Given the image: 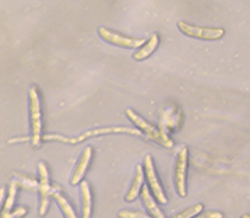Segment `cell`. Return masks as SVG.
Masks as SVG:
<instances>
[{"label": "cell", "instance_id": "cell-14", "mask_svg": "<svg viewBox=\"0 0 250 218\" xmlns=\"http://www.w3.org/2000/svg\"><path fill=\"white\" fill-rule=\"evenodd\" d=\"M141 203L143 206L147 208V211L150 213V216L152 218H165L164 213L161 211V208L157 206L155 203V198L152 196V193L150 192L148 186H143V190H141Z\"/></svg>", "mask_w": 250, "mask_h": 218}, {"label": "cell", "instance_id": "cell-8", "mask_svg": "<svg viewBox=\"0 0 250 218\" xmlns=\"http://www.w3.org/2000/svg\"><path fill=\"white\" fill-rule=\"evenodd\" d=\"M97 32H98V35L102 41L108 42L110 45L119 46V48H125V49H139L146 44L143 38L127 37V35H123L120 32L109 30L106 27H100Z\"/></svg>", "mask_w": 250, "mask_h": 218}, {"label": "cell", "instance_id": "cell-19", "mask_svg": "<svg viewBox=\"0 0 250 218\" xmlns=\"http://www.w3.org/2000/svg\"><path fill=\"white\" fill-rule=\"evenodd\" d=\"M28 213V208L22 207V206H19V207L13 208L9 213H4L1 214V218H22L25 214Z\"/></svg>", "mask_w": 250, "mask_h": 218}, {"label": "cell", "instance_id": "cell-10", "mask_svg": "<svg viewBox=\"0 0 250 218\" xmlns=\"http://www.w3.org/2000/svg\"><path fill=\"white\" fill-rule=\"evenodd\" d=\"M91 161H92V147L87 146V147L83 149L80 157H79V161H77L76 167L73 169V174H71L70 178L71 186L80 185L81 182H83L84 176L87 175V171L90 169Z\"/></svg>", "mask_w": 250, "mask_h": 218}, {"label": "cell", "instance_id": "cell-2", "mask_svg": "<svg viewBox=\"0 0 250 218\" xmlns=\"http://www.w3.org/2000/svg\"><path fill=\"white\" fill-rule=\"evenodd\" d=\"M125 113H126V118L134 125L136 129L140 130V133L144 137H147V139L158 143L160 146L165 147V149H172L173 147V140L169 139V136L167 133H164L162 130H160V128L154 126L148 120L144 119L137 112H134L133 109L129 108L126 109Z\"/></svg>", "mask_w": 250, "mask_h": 218}, {"label": "cell", "instance_id": "cell-21", "mask_svg": "<svg viewBox=\"0 0 250 218\" xmlns=\"http://www.w3.org/2000/svg\"><path fill=\"white\" fill-rule=\"evenodd\" d=\"M240 218H250V214H248V213H246V214H242Z\"/></svg>", "mask_w": 250, "mask_h": 218}, {"label": "cell", "instance_id": "cell-15", "mask_svg": "<svg viewBox=\"0 0 250 218\" xmlns=\"http://www.w3.org/2000/svg\"><path fill=\"white\" fill-rule=\"evenodd\" d=\"M53 200L56 203V206L59 207V210L62 211L63 217L64 218H79L74 208L70 204V201L67 198L64 197L62 193H53Z\"/></svg>", "mask_w": 250, "mask_h": 218}, {"label": "cell", "instance_id": "cell-9", "mask_svg": "<svg viewBox=\"0 0 250 218\" xmlns=\"http://www.w3.org/2000/svg\"><path fill=\"white\" fill-rule=\"evenodd\" d=\"M183 122V113L176 104H167L161 109L160 113V130L164 133H169L173 130H178Z\"/></svg>", "mask_w": 250, "mask_h": 218}, {"label": "cell", "instance_id": "cell-18", "mask_svg": "<svg viewBox=\"0 0 250 218\" xmlns=\"http://www.w3.org/2000/svg\"><path fill=\"white\" fill-rule=\"evenodd\" d=\"M118 218H152L143 211H133V210H120Z\"/></svg>", "mask_w": 250, "mask_h": 218}, {"label": "cell", "instance_id": "cell-7", "mask_svg": "<svg viewBox=\"0 0 250 218\" xmlns=\"http://www.w3.org/2000/svg\"><path fill=\"white\" fill-rule=\"evenodd\" d=\"M178 30L186 37L201 41H218L225 35V30L220 27H197L185 21L178 22Z\"/></svg>", "mask_w": 250, "mask_h": 218}, {"label": "cell", "instance_id": "cell-16", "mask_svg": "<svg viewBox=\"0 0 250 218\" xmlns=\"http://www.w3.org/2000/svg\"><path fill=\"white\" fill-rule=\"evenodd\" d=\"M17 189H19V185L16 180H13L10 185H9V190L6 193V197L3 200V206H1V214L4 213H9L13 210V206H14V201H16V197H17Z\"/></svg>", "mask_w": 250, "mask_h": 218}, {"label": "cell", "instance_id": "cell-4", "mask_svg": "<svg viewBox=\"0 0 250 218\" xmlns=\"http://www.w3.org/2000/svg\"><path fill=\"white\" fill-rule=\"evenodd\" d=\"M188 169H189V150L182 147L175 158L173 168V185L179 197L188 196Z\"/></svg>", "mask_w": 250, "mask_h": 218}, {"label": "cell", "instance_id": "cell-20", "mask_svg": "<svg viewBox=\"0 0 250 218\" xmlns=\"http://www.w3.org/2000/svg\"><path fill=\"white\" fill-rule=\"evenodd\" d=\"M193 218H224V214L221 211H206Z\"/></svg>", "mask_w": 250, "mask_h": 218}, {"label": "cell", "instance_id": "cell-12", "mask_svg": "<svg viewBox=\"0 0 250 218\" xmlns=\"http://www.w3.org/2000/svg\"><path fill=\"white\" fill-rule=\"evenodd\" d=\"M158 45H160V35L155 32V34L151 35L150 40L146 41V44L141 48H139V49L134 52L133 59L136 60V62H143V60H146L147 58H150L151 55L158 49Z\"/></svg>", "mask_w": 250, "mask_h": 218}, {"label": "cell", "instance_id": "cell-13", "mask_svg": "<svg viewBox=\"0 0 250 218\" xmlns=\"http://www.w3.org/2000/svg\"><path fill=\"white\" fill-rule=\"evenodd\" d=\"M80 198H81V218H91L92 214V193L90 183L83 180L80 183Z\"/></svg>", "mask_w": 250, "mask_h": 218}, {"label": "cell", "instance_id": "cell-17", "mask_svg": "<svg viewBox=\"0 0 250 218\" xmlns=\"http://www.w3.org/2000/svg\"><path fill=\"white\" fill-rule=\"evenodd\" d=\"M203 208L204 206L203 204H193V206H189L188 208H185V210H182L179 213H176L175 216H172L169 218H193L196 217V216H199L203 213Z\"/></svg>", "mask_w": 250, "mask_h": 218}, {"label": "cell", "instance_id": "cell-3", "mask_svg": "<svg viewBox=\"0 0 250 218\" xmlns=\"http://www.w3.org/2000/svg\"><path fill=\"white\" fill-rule=\"evenodd\" d=\"M133 134V136H143L140 133V130H137L136 128H125V126H113V128H97V129L87 130L84 133H81L80 136L77 137H63L59 134H46L43 140L49 141V140H56V141H63V143H69V144H80L83 141H85L87 139L95 137V136H105V134Z\"/></svg>", "mask_w": 250, "mask_h": 218}, {"label": "cell", "instance_id": "cell-5", "mask_svg": "<svg viewBox=\"0 0 250 218\" xmlns=\"http://www.w3.org/2000/svg\"><path fill=\"white\" fill-rule=\"evenodd\" d=\"M37 168H38V196H40L38 214H40V217H43L48 213L53 195H52L49 171H48L46 164L43 161H41Z\"/></svg>", "mask_w": 250, "mask_h": 218}, {"label": "cell", "instance_id": "cell-11", "mask_svg": "<svg viewBox=\"0 0 250 218\" xmlns=\"http://www.w3.org/2000/svg\"><path fill=\"white\" fill-rule=\"evenodd\" d=\"M144 169H143V165H137L136 169H134V175H133V179H131V185L129 192L126 193L125 196V200L127 203H131L134 201L136 198L139 197L141 195V190H143V186H144Z\"/></svg>", "mask_w": 250, "mask_h": 218}, {"label": "cell", "instance_id": "cell-1", "mask_svg": "<svg viewBox=\"0 0 250 218\" xmlns=\"http://www.w3.org/2000/svg\"><path fill=\"white\" fill-rule=\"evenodd\" d=\"M28 113H30V133L31 144L38 149L43 141V118H42V105L37 87H31L28 91Z\"/></svg>", "mask_w": 250, "mask_h": 218}, {"label": "cell", "instance_id": "cell-6", "mask_svg": "<svg viewBox=\"0 0 250 218\" xmlns=\"http://www.w3.org/2000/svg\"><path fill=\"white\" fill-rule=\"evenodd\" d=\"M143 169H144V175H146V180L148 183V189L152 193L154 198L160 203V204H167L168 203V197L165 195V190L161 185L158 174H157V168L154 164V158L151 157L150 154L144 157L143 161Z\"/></svg>", "mask_w": 250, "mask_h": 218}]
</instances>
